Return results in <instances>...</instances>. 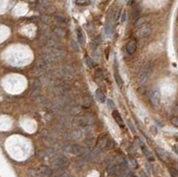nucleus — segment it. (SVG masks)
Returning <instances> with one entry per match:
<instances>
[{
	"instance_id": "15",
	"label": "nucleus",
	"mask_w": 178,
	"mask_h": 177,
	"mask_svg": "<svg viewBox=\"0 0 178 177\" xmlns=\"http://www.w3.org/2000/svg\"><path fill=\"white\" fill-rule=\"evenodd\" d=\"M75 4L80 6H86L91 4L90 0H75Z\"/></svg>"
},
{
	"instance_id": "4",
	"label": "nucleus",
	"mask_w": 178,
	"mask_h": 177,
	"mask_svg": "<svg viewBox=\"0 0 178 177\" xmlns=\"http://www.w3.org/2000/svg\"><path fill=\"white\" fill-rule=\"evenodd\" d=\"M55 165L60 169H64L69 166V161L64 156H59L55 159Z\"/></svg>"
},
{
	"instance_id": "35",
	"label": "nucleus",
	"mask_w": 178,
	"mask_h": 177,
	"mask_svg": "<svg viewBox=\"0 0 178 177\" xmlns=\"http://www.w3.org/2000/svg\"><path fill=\"white\" fill-rule=\"evenodd\" d=\"M175 140H176V142H178V137H176V139H175Z\"/></svg>"
},
{
	"instance_id": "30",
	"label": "nucleus",
	"mask_w": 178,
	"mask_h": 177,
	"mask_svg": "<svg viewBox=\"0 0 178 177\" xmlns=\"http://www.w3.org/2000/svg\"><path fill=\"white\" fill-rule=\"evenodd\" d=\"M55 19H56V20H57L58 21H59V22H62V21H65L63 17H62V16H56V17H55Z\"/></svg>"
},
{
	"instance_id": "12",
	"label": "nucleus",
	"mask_w": 178,
	"mask_h": 177,
	"mask_svg": "<svg viewBox=\"0 0 178 177\" xmlns=\"http://www.w3.org/2000/svg\"><path fill=\"white\" fill-rule=\"evenodd\" d=\"M142 150H143L144 154L145 155V157L148 158V160H150V161H153L154 160V157L152 156V154H151V152L148 150V148H147L146 146L144 145V147H142Z\"/></svg>"
},
{
	"instance_id": "29",
	"label": "nucleus",
	"mask_w": 178,
	"mask_h": 177,
	"mask_svg": "<svg viewBox=\"0 0 178 177\" xmlns=\"http://www.w3.org/2000/svg\"><path fill=\"white\" fill-rule=\"evenodd\" d=\"M136 141H137V142H138V145L139 146H140L141 147V148H142V147H144V142H143L142 141H141V140L140 139H139V138L137 137V138H136Z\"/></svg>"
},
{
	"instance_id": "11",
	"label": "nucleus",
	"mask_w": 178,
	"mask_h": 177,
	"mask_svg": "<svg viewBox=\"0 0 178 177\" xmlns=\"http://www.w3.org/2000/svg\"><path fill=\"white\" fill-rule=\"evenodd\" d=\"M76 33H77V36H78V40L81 45H84L86 43V36H85L84 32L81 30L80 29H78L76 30Z\"/></svg>"
},
{
	"instance_id": "26",
	"label": "nucleus",
	"mask_w": 178,
	"mask_h": 177,
	"mask_svg": "<svg viewBox=\"0 0 178 177\" xmlns=\"http://www.w3.org/2000/svg\"><path fill=\"white\" fill-rule=\"evenodd\" d=\"M151 133H152V135H157V133H158V131H157V128H156V126H151Z\"/></svg>"
},
{
	"instance_id": "3",
	"label": "nucleus",
	"mask_w": 178,
	"mask_h": 177,
	"mask_svg": "<svg viewBox=\"0 0 178 177\" xmlns=\"http://www.w3.org/2000/svg\"><path fill=\"white\" fill-rule=\"evenodd\" d=\"M151 27L149 25H144L136 31V36L138 38H145V36H148L151 34Z\"/></svg>"
},
{
	"instance_id": "2",
	"label": "nucleus",
	"mask_w": 178,
	"mask_h": 177,
	"mask_svg": "<svg viewBox=\"0 0 178 177\" xmlns=\"http://www.w3.org/2000/svg\"><path fill=\"white\" fill-rule=\"evenodd\" d=\"M150 101L153 107H158L160 103V93L158 90L153 89L149 94Z\"/></svg>"
},
{
	"instance_id": "8",
	"label": "nucleus",
	"mask_w": 178,
	"mask_h": 177,
	"mask_svg": "<svg viewBox=\"0 0 178 177\" xmlns=\"http://www.w3.org/2000/svg\"><path fill=\"white\" fill-rule=\"evenodd\" d=\"M112 117H113L115 121L117 122V124H118L119 126H120V127L125 126V124H124V121H123L122 118H121L120 114H119V112L118 111H112Z\"/></svg>"
},
{
	"instance_id": "13",
	"label": "nucleus",
	"mask_w": 178,
	"mask_h": 177,
	"mask_svg": "<svg viewBox=\"0 0 178 177\" xmlns=\"http://www.w3.org/2000/svg\"><path fill=\"white\" fill-rule=\"evenodd\" d=\"M114 77H115V80H116L117 84H118V85L119 86H120V87H122L124 82H123V80H122V78H121V77L118 75V72L117 71V69H115Z\"/></svg>"
},
{
	"instance_id": "16",
	"label": "nucleus",
	"mask_w": 178,
	"mask_h": 177,
	"mask_svg": "<svg viewBox=\"0 0 178 177\" xmlns=\"http://www.w3.org/2000/svg\"><path fill=\"white\" fill-rule=\"evenodd\" d=\"M118 165H119V167H120V169H125L126 167H127V162L126 160L125 157H120L118 159Z\"/></svg>"
},
{
	"instance_id": "24",
	"label": "nucleus",
	"mask_w": 178,
	"mask_h": 177,
	"mask_svg": "<svg viewBox=\"0 0 178 177\" xmlns=\"http://www.w3.org/2000/svg\"><path fill=\"white\" fill-rule=\"evenodd\" d=\"M107 103H108V106H109L110 109H112V108H115V103H114V101L111 100V99H109L107 101Z\"/></svg>"
},
{
	"instance_id": "1",
	"label": "nucleus",
	"mask_w": 178,
	"mask_h": 177,
	"mask_svg": "<svg viewBox=\"0 0 178 177\" xmlns=\"http://www.w3.org/2000/svg\"><path fill=\"white\" fill-rule=\"evenodd\" d=\"M151 71V63L148 62L146 65L144 66V68L143 69V70L141 71L140 75H139V83L140 84H144L146 82L147 78L150 76V73Z\"/></svg>"
},
{
	"instance_id": "9",
	"label": "nucleus",
	"mask_w": 178,
	"mask_h": 177,
	"mask_svg": "<svg viewBox=\"0 0 178 177\" xmlns=\"http://www.w3.org/2000/svg\"><path fill=\"white\" fill-rule=\"evenodd\" d=\"M69 152L73 155H80L84 152V148L79 145H71L69 147Z\"/></svg>"
},
{
	"instance_id": "32",
	"label": "nucleus",
	"mask_w": 178,
	"mask_h": 177,
	"mask_svg": "<svg viewBox=\"0 0 178 177\" xmlns=\"http://www.w3.org/2000/svg\"><path fill=\"white\" fill-rule=\"evenodd\" d=\"M141 177H148V175H146L144 172H141Z\"/></svg>"
},
{
	"instance_id": "5",
	"label": "nucleus",
	"mask_w": 178,
	"mask_h": 177,
	"mask_svg": "<svg viewBox=\"0 0 178 177\" xmlns=\"http://www.w3.org/2000/svg\"><path fill=\"white\" fill-rule=\"evenodd\" d=\"M156 153H157L158 157H159L160 160H162L163 162H168L169 160V157H170V156H169L168 153L165 150H163V149L157 148L156 149Z\"/></svg>"
},
{
	"instance_id": "7",
	"label": "nucleus",
	"mask_w": 178,
	"mask_h": 177,
	"mask_svg": "<svg viewBox=\"0 0 178 177\" xmlns=\"http://www.w3.org/2000/svg\"><path fill=\"white\" fill-rule=\"evenodd\" d=\"M38 172L40 174V177H50L52 175V170L46 166H42L38 169Z\"/></svg>"
},
{
	"instance_id": "6",
	"label": "nucleus",
	"mask_w": 178,
	"mask_h": 177,
	"mask_svg": "<svg viewBox=\"0 0 178 177\" xmlns=\"http://www.w3.org/2000/svg\"><path fill=\"white\" fill-rule=\"evenodd\" d=\"M136 48H137V44H136V41L134 39L130 40L127 44V46H126L127 52L129 53V54H133L134 52L136 51Z\"/></svg>"
},
{
	"instance_id": "18",
	"label": "nucleus",
	"mask_w": 178,
	"mask_h": 177,
	"mask_svg": "<svg viewBox=\"0 0 178 177\" xmlns=\"http://www.w3.org/2000/svg\"><path fill=\"white\" fill-rule=\"evenodd\" d=\"M86 64H87L88 67H90V68H92V67L94 66V60L92 59V58L90 57V56H86Z\"/></svg>"
},
{
	"instance_id": "19",
	"label": "nucleus",
	"mask_w": 178,
	"mask_h": 177,
	"mask_svg": "<svg viewBox=\"0 0 178 177\" xmlns=\"http://www.w3.org/2000/svg\"><path fill=\"white\" fill-rule=\"evenodd\" d=\"M117 169H116V167H115L114 165H109L107 167V172L109 174H114L115 173H116Z\"/></svg>"
},
{
	"instance_id": "17",
	"label": "nucleus",
	"mask_w": 178,
	"mask_h": 177,
	"mask_svg": "<svg viewBox=\"0 0 178 177\" xmlns=\"http://www.w3.org/2000/svg\"><path fill=\"white\" fill-rule=\"evenodd\" d=\"M106 145H107V141H106L105 138H103V139H101L98 142V145H97V148H99V150H102V149H103Z\"/></svg>"
},
{
	"instance_id": "22",
	"label": "nucleus",
	"mask_w": 178,
	"mask_h": 177,
	"mask_svg": "<svg viewBox=\"0 0 178 177\" xmlns=\"http://www.w3.org/2000/svg\"><path fill=\"white\" fill-rule=\"evenodd\" d=\"M127 125H128V126H129V128H130V130L132 131V133H135V127H134V126L133 125V123L131 122V120H127Z\"/></svg>"
},
{
	"instance_id": "33",
	"label": "nucleus",
	"mask_w": 178,
	"mask_h": 177,
	"mask_svg": "<svg viewBox=\"0 0 178 177\" xmlns=\"http://www.w3.org/2000/svg\"><path fill=\"white\" fill-rule=\"evenodd\" d=\"M175 111H176V112H177V113H178V104L176 105V106H175Z\"/></svg>"
},
{
	"instance_id": "10",
	"label": "nucleus",
	"mask_w": 178,
	"mask_h": 177,
	"mask_svg": "<svg viewBox=\"0 0 178 177\" xmlns=\"http://www.w3.org/2000/svg\"><path fill=\"white\" fill-rule=\"evenodd\" d=\"M95 96H96V99L100 101V102H102V103L105 102L106 96H105V94H104V93L102 91L101 89H97L96 91H95Z\"/></svg>"
},
{
	"instance_id": "25",
	"label": "nucleus",
	"mask_w": 178,
	"mask_h": 177,
	"mask_svg": "<svg viewBox=\"0 0 178 177\" xmlns=\"http://www.w3.org/2000/svg\"><path fill=\"white\" fill-rule=\"evenodd\" d=\"M145 167H146V170L148 171V173H152V167H151V165H150L149 163H146L145 164Z\"/></svg>"
},
{
	"instance_id": "34",
	"label": "nucleus",
	"mask_w": 178,
	"mask_h": 177,
	"mask_svg": "<svg viewBox=\"0 0 178 177\" xmlns=\"http://www.w3.org/2000/svg\"><path fill=\"white\" fill-rule=\"evenodd\" d=\"M132 1H133V0H128V4H131Z\"/></svg>"
},
{
	"instance_id": "20",
	"label": "nucleus",
	"mask_w": 178,
	"mask_h": 177,
	"mask_svg": "<svg viewBox=\"0 0 178 177\" xmlns=\"http://www.w3.org/2000/svg\"><path fill=\"white\" fill-rule=\"evenodd\" d=\"M169 174H170L171 177H178V171L176 168L170 167L169 168Z\"/></svg>"
},
{
	"instance_id": "21",
	"label": "nucleus",
	"mask_w": 178,
	"mask_h": 177,
	"mask_svg": "<svg viewBox=\"0 0 178 177\" xmlns=\"http://www.w3.org/2000/svg\"><path fill=\"white\" fill-rule=\"evenodd\" d=\"M55 31L58 36H61V38H62V36H65V32L63 31V29H62L61 28H56V29H55Z\"/></svg>"
},
{
	"instance_id": "36",
	"label": "nucleus",
	"mask_w": 178,
	"mask_h": 177,
	"mask_svg": "<svg viewBox=\"0 0 178 177\" xmlns=\"http://www.w3.org/2000/svg\"><path fill=\"white\" fill-rule=\"evenodd\" d=\"M132 177H137V176H135V175H132Z\"/></svg>"
},
{
	"instance_id": "23",
	"label": "nucleus",
	"mask_w": 178,
	"mask_h": 177,
	"mask_svg": "<svg viewBox=\"0 0 178 177\" xmlns=\"http://www.w3.org/2000/svg\"><path fill=\"white\" fill-rule=\"evenodd\" d=\"M171 123H172V125H173L174 126L178 127V117H175V118H172V120H171Z\"/></svg>"
},
{
	"instance_id": "14",
	"label": "nucleus",
	"mask_w": 178,
	"mask_h": 177,
	"mask_svg": "<svg viewBox=\"0 0 178 177\" xmlns=\"http://www.w3.org/2000/svg\"><path fill=\"white\" fill-rule=\"evenodd\" d=\"M146 20L147 19L145 17H139V18H137V20L135 21V22H134V26L135 27H141V26L144 24Z\"/></svg>"
},
{
	"instance_id": "28",
	"label": "nucleus",
	"mask_w": 178,
	"mask_h": 177,
	"mask_svg": "<svg viewBox=\"0 0 178 177\" xmlns=\"http://www.w3.org/2000/svg\"><path fill=\"white\" fill-rule=\"evenodd\" d=\"M126 20H127V13L124 12L122 14V18H121V22H125Z\"/></svg>"
},
{
	"instance_id": "27",
	"label": "nucleus",
	"mask_w": 178,
	"mask_h": 177,
	"mask_svg": "<svg viewBox=\"0 0 178 177\" xmlns=\"http://www.w3.org/2000/svg\"><path fill=\"white\" fill-rule=\"evenodd\" d=\"M130 160H131L132 164H133V165L134 166V167H138V164H137V162H136V160H135V159L133 157H130Z\"/></svg>"
},
{
	"instance_id": "31",
	"label": "nucleus",
	"mask_w": 178,
	"mask_h": 177,
	"mask_svg": "<svg viewBox=\"0 0 178 177\" xmlns=\"http://www.w3.org/2000/svg\"><path fill=\"white\" fill-rule=\"evenodd\" d=\"M173 150H174V151L176 153V154H178V144H176V145H175L173 147Z\"/></svg>"
},
{
	"instance_id": "37",
	"label": "nucleus",
	"mask_w": 178,
	"mask_h": 177,
	"mask_svg": "<svg viewBox=\"0 0 178 177\" xmlns=\"http://www.w3.org/2000/svg\"><path fill=\"white\" fill-rule=\"evenodd\" d=\"M177 167H178V165H177ZM177 171H178V169H177Z\"/></svg>"
}]
</instances>
